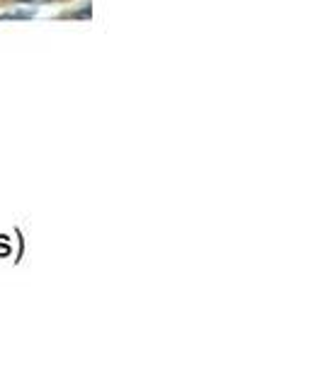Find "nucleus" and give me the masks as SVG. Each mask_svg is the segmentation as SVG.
I'll use <instances>...</instances> for the list:
<instances>
[{"label": "nucleus", "instance_id": "f257e3e1", "mask_svg": "<svg viewBox=\"0 0 323 365\" xmlns=\"http://www.w3.org/2000/svg\"><path fill=\"white\" fill-rule=\"evenodd\" d=\"M34 10H10V13H3L0 20H32Z\"/></svg>", "mask_w": 323, "mask_h": 365}, {"label": "nucleus", "instance_id": "f03ea898", "mask_svg": "<svg viewBox=\"0 0 323 365\" xmlns=\"http://www.w3.org/2000/svg\"><path fill=\"white\" fill-rule=\"evenodd\" d=\"M63 17H90V3H85V8L78 10V13H66Z\"/></svg>", "mask_w": 323, "mask_h": 365}, {"label": "nucleus", "instance_id": "7ed1b4c3", "mask_svg": "<svg viewBox=\"0 0 323 365\" xmlns=\"http://www.w3.org/2000/svg\"><path fill=\"white\" fill-rule=\"evenodd\" d=\"M17 3H27V5H42V3H51V0H17Z\"/></svg>", "mask_w": 323, "mask_h": 365}]
</instances>
